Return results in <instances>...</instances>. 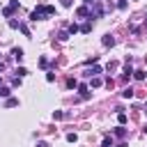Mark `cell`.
<instances>
[{"mask_svg":"<svg viewBox=\"0 0 147 147\" xmlns=\"http://www.w3.org/2000/svg\"><path fill=\"white\" fill-rule=\"evenodd\" d=\"M87 76H96V74H101V67H92L90 71H85Z\"/></svg>","mask_w":147,"mask_h":147,"instance_id":"ba28073f","label":"cell"},{"mask_svg":"<svg viewBox=\"0 0 147 147\" xmlns=\"http://www.w3.org/2000/svg\"><path fill=\"white\" fill-rule=\"evenodd\" d=\"M80 32H85V34H87V32H92V23H85V25H80Z\"/></svg>","mask_w":147,"mask_h":147,"instance_id":"8fae6325","label":"cell"},{"mask_svg":"<svg viewBox=\"0 0 147 147\" xmlns=\"http://www.w3.org/2000/svg\"><path fill=\"white\" fill-rule=\"evenodd\" d=\"M145 76H147V74H145L142 69H138V71H133V78H138V80H142Z\"/></svg>","mask_w":147,"mask_h":147,"instance_id":"9c48e42d","label":"cell"},{"mask_svg":"<svg viewBox=\"0 0 147 147\" xmlns=\"http://www.w3.org/2000/svg\"><path fill=\"white\" fill-rule=\"evenodd\" d=\"M57 39H60V41H67V39H69V32H60Z\"/></svg>","mask_w":147,"mask_h":147,"instance_id":"e0dca14e","label":"cell"},{"mask_svg":"<svg viewBox=\"0 0 147 147\" xmlns=\"http://www.w3.org/2000/svg\"><path fill=\"white\" fill-rule=\"evenodd\" d=\"M2 69H5V64H2V62H0V71H2Z\"/></svg>","mask_w":147,"mask_h":147,"instance_id":"83f0119b","label":"cell"},{"mask_svg":"<svg viewBox=\"0 0 147 147\" xmlns=\"http://www.w3.org/2000/svg\"><path fill=\"white\" fill-rule=\"evenodd\" d=\"M39 67L46 69V67H48V60H46V57H39Z\"/></svg>","mask_w":147,"mask_h":147,"instance_id":"ac0fdd59","label":"cell"},{"mask_svg":"<svg viewBox=\"0 0 147 147\" xmlns=\"http://www.w3.org/2000/svg\"><path fill=\"white\" fill-rule=\"evenodd\" d=\"M78 92H80V96H83V99H87V96H90V92H87V85H78Z\"/></svg>","mask_w":147,"mask_h":147,"instance_id":"5b68a950","label":"cell"},{"mask_svg":"<svg viewBox=\"0 0 147 147\" xmlns=\"http://www.w3.org/2000/svg\"><path fill=\"white\" fill-rule=\"evenodd\" d=\"M53 14H55V7H53V5H44V7H37V9L30 14V18H32V21H39L41 16H53Z\"/></svg>","mask_w":147,"mask_h":147,"instance_id":"6da1fadb","label":"cell"},{"mask_svg":"<svg viewBox=\"0 0 147 147\" xmlns=\"http://www.w3.org/2000/svg\"><path fill=\"white\" fill-rule=\"evenodd\" d=\"M115 136H117V138H124V136H126V131H124L122 126H117V129H115Z\"/></svg>","mask_w":147,"mask_h":147,"instance_id":"5bb4252c","label":"cell"},{"mask_svg":"<svg viewBox=\"0 0 147 147\" xmlns=\"http://www.w3.org/2000/svg\"><path fill=\"white\" fill-rule=\"evenodd\" d=\"M60 2H62L64 7H71V0H60Z\"/></svg>","mask_w":147,"mask_h":147,"instance_id":"d4e9b609","label":"cell"},{"mask_svg":"<svg viewBox=\"0 0 147 147\" xmlns=\"http://www.w3.org/2000/svg\"><path fill=\"white\" fill-rule=\"evenodd\" d=\"M145 74H147V71H145Z\"/></svg>","mask_w":147,"mask_h":147,"instance_id":"f546056e","label":"cell"},{"mask_svg":"<svg viewBox=\"0 0 147 147\" xmlns=\"http://www.w3.org/2000/svg\"><path fill=\"white\" fill-rule=\"evenodd\" d=\"M76 14H78V16H87V14H90V9H87V7H78V11H76Z\"/></svg>","mask_w":147,"mask_h":147,"instance_id":"30bf717a","label":"cell"},{"mask_svg":"<svg viewBox=\"0 0 147 147\" xmlns=\"http://www.w3.org/2000/svg\"><path fill=\"white\" fill-rule=\"evenodd\" d=\"M122 96H124V99H131V96H133V90H131V87H126V90L122 92Z\"/></svg>","mask_w":147,"mask_h":147,"instance_id":"7c38bea8","label":"cell"},{"mask_svg":"<svg viewBox=\"0 0 147 147\" xmlns=\"http://www.w3.org/2000/svg\"><path fill=\"white\" fill-rule=\"evenodd\" d=\"M101 85V78H92V87H99Z\"/></svg>","mask_w":147,"mask_h":147,"instance_id":"603a6c76","label":"cell"},{"mask_svg":"<svg viewBox=\"0 0 147 147\" xmlns=\"http://www.w3.org/2000/svg\"><path fill=\"white\" fill-rule=\"evenodd\" d=\"M62 117H64L62 110H55V113H53V119H62Z\"/></svg>","mask_w":147,"mask_h":147,"instance_id":"ffe728a7","label":"cell"},{"mask_svg":"<svg viewBox=\"0 0 147 147\" xmlns=\"http://www.w3.org/2000/svg\"><path fill=\"white\" fill-rule=\"evenodd\" d=\"M67 140H69V142H76L78 136H76V133H67Z\"/></svg>","mask_w":147,"mask_h":147,"instance_id":"44dd1931","label":"cell"},{"mask_svg":"<svg viewBox=\"0 0 147 147\" xmlns=\"http://www.w3.org/2000/svg\"><path fill=\"white\" fill-rule=\"evenodd\" d=\"M117 7H119V9H124V7H126V0H117Z\"/></svg>","mask_w":147,"mask_h":147,"instance_id":"cb8c5ba5","label":"cell"},{"mask_svg":"<svg viewBox=\"0 0 147 147\" xmlns=\"http://www.w3.org/2000/svg\"><path fill=\"white\" fill-rule=\"evenodd\" d=\"M0 96H2V94H0Z\"/></svg>","mask_w":147,"mask_h":147,"instance_id":"4dcf8cb0","label":"cell"},{"mask_svg":"<svg viewBox=\"0 0 147 147\" xmlns=\"http://www.w3.org/2000/svg\"><path fill=\"white\" fill-rule=\"evenodd\" d=\"M117 122H119V124H126V115H124V113H122V110H119V113H117Z\"/></svg>","mask_w":147,"mask_h":147,"instance_id":"4fadbf2b","label":"cell"},{"mask_svg":"<svg viewBox=\"0 0 147 147\" xmlns=\"http://www.w3.org/2000/svg\"><path fill=\"white\" fill-rule=\"evenodd\" d=\"M14 106H18V99H14V96H7V108H14Z\"/></svg>","mask_w":147,"mask_h":147,"instance_id":"8992f818","label":"cell"},{"mask_svg":"<svg viewBox=\"0 0 147 147\" xmlns=\"http://www.w3.org/2000/svg\"><path fill=\"white\" fill-rule=\"evenodd\" d=\"M16 9H18V0H11V2H9V5H7L5 9H2V14H5L7 18H9V16H11V14L16 11Z\"/></svg>","mask_w":147,"mask_h":147,"instance_id":"7a4b0ae2","label":"cell"},{"mask_svg":"<svg viewBox=\"0 0 147 147\" xmlns=\"http://www.w3.org/2000/svg\"><path fill=\"white\" fill-rule=\"evenodd\" d=\"M0 94H2V96H9L11 90H9V87H0Z\"/></svg>","mask_w":147,"mask_h":147,"instance_id":"d6986e66","label":"cell"},{"mask_svg":"<svg viewBox=\"0 0 147 147\" xmlns=\"http://www.w3.org/2000/svg\"><path fill=\"white\" fill-rule=\"evenodd\" d=\"M11 55L16 57V62H21V60L25 57V55H23V48H11Z\"/></svg>","mask_w":147,"mask_h":147,"instance_id":"3957f363","label":"cell"},{"mask_svg":"<svg viewBox=\"0 0 147 147\" xmlns=\"http://www.w3.org/2000/svg\"><path fill=\"white\" fill-rule=\"evenodd\" d=\"M145 133H147V126H145Z\"/></svg>","mask_w":147,"mask_h":147,"instance_id":"f1b7e54d","label":"cell"},{"mask_svg":"<svg viewBox=\"0 0 147 147\" xmlns=\"http://www.w3.org/2000/svg\"><path fill=\"white\" fill-rule=\"evenodd\" d=\"M18 30H21L23 34H28V37H30V28H28L25 23H18Z\"/></svg>","mask_w":147,"mask_h":147,"instance_id":"52a82bcc","label":"cell"},{"mask_svg":"<svg viewBox=\"0 0 147 147\" xmlns=\"http://www.w3.org/2000/svg\"><path fill=\"white\" fill-rule=\"evenodd\" d=\"M76 85H78L76 78H69V80H67V87H76Z\"/></svg>","mask_w":147,"mask_h":147,"instance_id":"7402d4cb","label":"cell"},{"mask_svg":"<svg viewBox=\"0 0 147 147\" xmlns=\"http://www.w3.org/2000/svg\"><path fill=\"white\" fill-rule=\"evenodd\" d=\"M94 2H96V0H85V5H94Z\"/></svg>","mask_w":147,"mask_h":147,"instance_id":"484cf974","label":"cell"},{"mask_svg":"<svg viewBox=\"0 0 147 147\" xmlns=\"http://www.w3.org/2000/svg\"><path fill=\"white\" fill-rule=\"evenodd\" d=\"M37 147H48V145H46V142H39V145H37Z\"/></svg>","mask_w":147,"mask_h":147,"instance_id":"4316f807","label":"cell"},{"mask_svg":"<svg viewBox=\"0 0 147 147\" xmlns=\"http://www.w3.org/2000/svg\"><path fill=\"white\" fill-rule=\"evenodd\" d=\"M78 30H80V28H78V25H76V23H71V25H69V34H76V32H78Z\"/></svg>","mask_w":147,"mask_h":147,"instance_id":"9a60e30c","label":"cell"},{"mask_svg":"<svg viewBox=\"0 0 147 147\" xmlns=\"http://www.w3.org/2000/svg\"><path fill=\"white\" fill-rule=\"evenodd\" d=\"M103 46H115V39H113V34H106V37H103Z\"/></svg>","mask_w":147,"mask_h":147,"instance_id":"277c9868","label":"cell"},{"mask_svg":"<svg viewBox=\"0 0 147 147\" xmlns=\"http://www.w3.org/2000/svg\"><path fill=\"white\" fill-rule=\"evenodd\" d=\"M16 74H18V78H23V76H28V69H23V67H18V69H16Z\"/></svg>","mask_w":147,"mask_h":147,"instance_id":"2e32d148","label":"cell"}]
</instances>
